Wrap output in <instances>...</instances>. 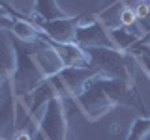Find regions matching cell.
Here are the masks:
<instances>
[{"instance_id": "30bf717a", "label": "cell", "mask_w": 150, "mask_h": 140, "mask_svg": "<svg viewBox=\"0 0 150 140\" xmlns=\"http://www.w3.org/2000/svg\"><path fill=\"white\" fill-rule=\"evenodd\" d=\"M49 41V39H47ZM51 45L58 50L60 58L64 60L66 67H77V69H92L90 64V56L86 54V50L77 43H54L49 41Z\"/></svg>"}, {"instance_id": "5bb4252c", "label": "cell", "mask_w": 150, "mask_h": 140, "mask_svg": "<svg viewBox=\"0 0 150 140\" xmlns=\"http://www.w3.org/2000/svg\"><path fill=\"white\" fill-rule=\"evenodd\" d=\"M4 13H6V9H4L2 6H0V19H2V15H4Z\"/></svg>"}, {"instance_id": "5b68a950", "label": "cell", "mask_w": 150, "mask_h": 140, "mask_svg": "<svg viewBox=\"0 0 150 140\" xmlns=\"http://www.w3.org/2000/svg\"><path fill=\"white\" fill-rule=\"evenodd\" d=\"M32 24H36L49 41L54 43H77V26L83 21V15H68L62 19H54V21H43V19L30 15L26 17Z\"/></svg>"}, {"instance_id": "277c9868", "label": "cell", "mask_w": 150, "mask_h": 140, "mask_svg": "<svg viewBox=\"0 0 150 140\" xmlns=\"http://www.w3.org/2000/svg\"><path fill=\"white\" fill-rule=\"evenodd\" d=\"M40 136L45 140H66L68 138V116L64 108V99L54 95L43 106V114L38 120Z\"/></svg>"}, {"instance_id": "7c38bea8", "label": "cell", "mask_w": 150, "mask_h": 140, "mask_svg": "<svg viewBox=\"0 0 150 140\" xmlns=\"http://www.w3.org/2000/svg\"><path fill=\"white\" fill-rule=\"evenodd\" d=\"M150 133V118H137L131 121V127L126 140H144V136Z\"/></svg>"}, {"instance_id": "ba28073f", "label": "cell", "mask_w": 150, "mask_h": 140, "mask_svg": "<svg viewBox=\"0 0 150 140\" xmlns=\"http://www.w3.org/2000/svg\"><path fill=\"white\" fill-rule=\"evenodd\" d=\"M17 65V52L13 47L11 34L0 30V90L6 82L11 80Z\"/></svg>"}, {"instance_id": "9c48e42d", "label": "cell", "mask_w": 150, "mask_h": 140, "mask_svg": "<svg viewBox=\"0 0 150 140\" xmlns=\"http://www.w3.org/2000/svg\"><path fill=\"white\" fill-rule=\"evenodd\" d=\"M17 131V97L9 90V97L0 103V140H15Z\"/></svg>"}, {"instance_id": "8992f818", "label": "cell", "mask_w": 150, "mask_h": 140, "mask_svg": "<svg viewBox=\"0 0 150 140\" xmlns=\"http://www.w3.org/2000/svg\"><path fill=\"white\" fill-rule=\"evenodd\" d=\"M75 41L83 49H116L115 41L109 34V28L103 24V21H100V19L79 22Z\"/></svg>"}, {"instance_id": "3957f363", "label": "cell", "mask_w": 150, "mask_h": 140, "mask_svg": "<svg viewBox=\"0 0 150 140\" xmlns=\"http://www.w3.org/2000/svg\"><path fill=\"white\" fill-rule=\"evenodd\" d=\"M90 56V64L94 71H100L107 77L122 78L133 82V75L128 67V54L118 49H84Z\"/></svg>"}, {"instance_id": "6da1fadb", "label": "cell", "mask_w": 150, "mask_h": 140, "mask_svg": "<svg viewBox=\"0 0 150 140\" xmlns=\"http://www.w3.org/2000/svg\"><path fill=\"white\" fill-rule=\"evenodd\" d=\"M75 105L84 114V118L90 121H98L111 114L116 106H131L146 114L141 97L135 92V84L122 80V78L107 77L100 71H96L86 80L81 93L73 97Z\"/></svg>"}, {"instance_id": "4fadbf2b", "label": "cell", "mask_w": 150, "mask_h": 140, "mask_svg": "<svg viewBox=\"0 0 150 140\" xmlns=\"http://www.w3.org/2000/svg\"><path fill=\"white\" fill-rule=\"evenodd\" d=\"M118 21H120V26H122V28H126V30H128L129 26H133L135 22H137V17H135V11H133V8H129V6H124V8H120Z\"/></svg>"}, {"instance_id": "7a4b0ae2", "label": "cell", "mask_w": 150, "mask_h": 140, "mask_svg": "<svg viewBox=\"0 0 150 140\" xmlns=\"http://www.w3.org/2000/svg\"><path fill=\"white\" fill-rule=\"evenodd\" d=\"M11 39L17 52V65H15V73H13L11 80L8 84H9V90L13 92V95L17 97V101H23L26 95H32L47 78L34 60L32 43H21L13 36Z\"/></svg>"}, {"instance_id": "9a60e30c", "label": "cell", "mask_w": 150, "mask_h": 140, "mask_svg": "<svg viewBox=\"0 0 150 140\" xmlns=\"http://www.w3.org/2000/svg\"><path fill=\"white\" fill-rule=\"evenodd\" d=\"M38 140H45V138H41V136H40V138H38Z\"/></svg>"}, {"instance_id": "8fae6325", "label": "cell", "mask_w": 150, "mask_h": 140, "mask_svg": "<svg viewBox=\"0 0 150 140\" xmlns=\"http://www.w3.org/2000/svg\"><path fill=\"white\" fill-rule=\"evenodd\" d=\"M32 15L43 19V21H54V19L68 17L56 4V0H34V13Z\"/></svg>"}, {"instance_id": "52a82bcc", "label": "cell", "mask_w": 150, "mask_h": 140, "mask_svg": "<svg viewBox=\"0 0 150 140\" xmlns=\"http://www.w3.org/2000/svg\"><path fill=\"white\" fill-rule=\"evenodd\" d=\"M32 54H34L36 64L40 65V69L43 71L47 80L54 78L56 75H60L66 69L64 60L60 58L58 50L47 41L45 34H43V37H41L38 43H32Z\"/></svg>"}]
</instances>
